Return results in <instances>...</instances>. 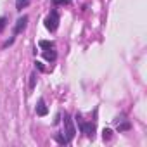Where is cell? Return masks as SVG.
I'll use <instances>...</instances> for the list:
<instances>
[{"instance_id":"obj_1","label":"cell","mask_w":147,"mask_h":147,"mask_svg":"<svg viewBox=\"0 0 147 147\" xmlns=\"http://www.w3.org/2000/svg\"><path fill=\"white\" fill-rule=\"evenodd\" d=\"M76 121H78L80 130H82L88 138H94V135H95V125H94V123H87V121H83L82 116H76Z\"/></svg>"},{"instance_id":"obj_2","label":"cell","mask_w":147,"mask_h":147,"mask_svg":"<svg viewBox=\"0 0 147 147\" xmlns=\"http://www.w3.org/2000/svg\"><path fill=\"white\" fill-rule=\"evenodd\" d=\"M45 28L49 31H55L59 28V14H57V11H50V14L45 18Z\"/></svg>"},{"instance_id":"obj_3","label":"cell","mask_w":147,"mask_h":147,"mask_svg":"<svg viewBox=\"0 0 147 147\" xmlns=\"http://www.w3.org/2000/svg\"><path fill=\"white\" fill-rule=\"evenodd\" d=\"M64 126H66V138L71 142L73 138H75V135H76V128H75V125H73V119H71V116L67 113L64 114Z\"/></svg>"},{"instance_id":"obj_4","label":"cell","mask_w":147,"mask_h":147,"mask_svg":"<svg viewBox=\"0 0 147 147\" xmlns=\"http://www.w3.org/2000/svg\"><path fill=\"white\" fill-rule=\"evenodd\" d=\"M26 24H28V16H23V18H19V19H18V23H16L14 33H16V35H18V33H21V31L26 28Z\"/></svg>"},{"instance_id":"obj_5","label":"cell","mask_w":147,"mask_h":147,"mask_svg":"<svg viewBox=\"0 0 147 147\" xmlns=\"http://www.w3.org/2000/svg\"><path fill=\"white\" fill-rule=\"evenodd\" d=\"M47 113H49V109H47V106H45V100L40 99L38 104H36V114H38V116H47Z\"/></svg>"},{"instance_id":"obj_6","label":"cell","mask_w":147,"mask_h":147,"mask_svg":"<svg viewBox=\"0 0 147 147\" xmlns=\"http://www.w3.org/2000/svg\"><path fill=\"white\" fill-rule=\"evenodd\" d=\"M43 57H45L47 61H55V59H57V54H55L54 49H49V50L43 52Z\"/></svg>"},{"instance_id":"obj_7","label":"cell","mask_w":147,"mask_h":147,"mask_svg":"<svg viewBox=\"0 0 147 147\" xmlns=\"http://www.w3.org/2000/svg\"><path fill=\"white\" fill-rule=\"evenodd\" d=\"M38 45H40L42 49H45V50H49V49H54V47H55V43H54V42H49V40H40V42H38Z\"/></svg>"},{"instance_id":"obj_8","label":"cell","mask_w":147,"mask_h":147,"mask_svg":"<svg viewBox=\"0 0 147 147\" xmlns=\"http://www.w3.org/2000/svg\"><path fill=\"white\" fill-rule=\"evenodd\" d=\"M28 4H30V0H16V9L23 11L24 7H28Z\"/></svg>"},{"instance_id":"obj_9","label":"cell","mask_w":147,"mask_h":147,"mask_svg":"<svg viewBox=\"0 0 147 147\" xmlns=\"http://www.w3.org/2000/svg\"><path fill=\"white\" fill-rule=\"evenodd\" d=\"M130 128H131V125H130L128 121H123L121 125L118 123V131H126V130H130Z\"/></svg>"},{"instance_id":"obj_10","label":"cell","mask_w":147,"mask_h":147,"mask_svg":"<svg viewBox=\"0 0 147 147\" xmlns=\"http://www.w3.org/2000/svg\"><path fill=\"white\" fill-rule=\"evenodd\" d=\"M54 138H55V140H57L59 144H69V140H67L66 137H62V135H59V133H55V135H54Z\"/></svg>"},{"instance_id":"obj_11","label":"cell","mask_w":147,"mask_h":147,"mask_svg":"<svg viewBox=\"0 0 147 147\" xmlns=\"http://www.w3.org/2000/svg\"><path fill=\"white\" fill-rule=\"evenodd\" d=\"M52 4L54 5H69L71 0H52Z\"/></svg>"},{"instance_id":"obj_12","label":"cell","mask_w":147,"mask_h":147,"mask_svg":"<svg viewBox=\"0 0 147 147\" xmlns=\"http://www.w3.org/2000/svg\"><path fill=\"white\" fill-rule=\"evenodd\" d=\"M30 78H31V80H30V88H35V83H36V75L33 73V75H31Z\"/></svg>"},{"instance_id":"obj_13","label":"cell","mask_w":147,"mask_h":147,"mask_svg":"<svg viewBox=\"0 0 147 147\" xmlns=\"http://www.w3.org/2000/svg\"><path fill=\"white\" fill-rule=\"evenodd\" d=\"M102 133H104V135H102V137H104V140H111V133H113V131H111L109 128H107V130H104Z\"/></svg>"},{"instance_id":"obj_14","label":"cell","mask_w":147,"mask_h":147,"mask_svg":"<svg viewBox=\"0 0 147 147\" xmlns=\"http://www.w3.org/2000/svg\"><path fill=\"white\" fill-rule=\"evenodd\" d=\"M5 23H7V19H5V18H0V31L5 28Z\"/></svg>"},{"instance_id":"obj_15","label":"cell","mask_w":147,"mask_h":147,"mask_svg":"<svg viewBox=\"0 0 147 147\" xmlns=\"http://www.w3.org/2000/svg\"><path fill=\"white\" fill-rule=\"evenodd\" d=\"M35 64H36V67H38V69H40V71H43V64H42V62H38V61H36V62H35Z\"/></svg>"}]
</instances>
